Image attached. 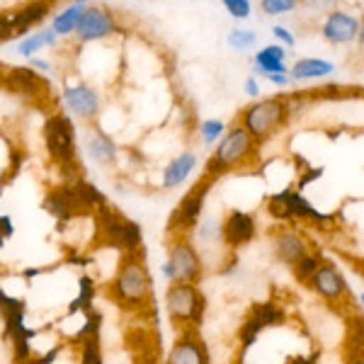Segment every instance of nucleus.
I'll return each mask as SVG.
<instances>
[{
    "label": "nucleus",
    "mask_w": 364,
    "mask_h": 364,
    "mask_svg": "<svg viewBox=\"0 0 364 364\" xmlns=\"http://www.w3.org/2000/svg\"><path fill=\"white\" fill-rule=\"evenodd\" d=\"M109 301H114L119 309L129 314H144L146 309H154V289H151L149 267L144 260V250L122 255L114 279L107 287Z\"/></svg>",
    "instance_id": "1"
},
{
    "label": "nucleus",
    "mask_w": 364,
    "mask_h": 364,
    "mask_svg": "<svg viewBox=\"0 0 364 364\" xmlns=\"http://www.w3.org/2000/svg\"><path fill=\"white\" fill-rule=\"evenodd\" d=\"M92 219H95V248H114L122 255L144 248L141 226L107 204L92 211Z\"/></svg>",
    "instance_id": "2"
},
{
    "label": "nucleus",
    "mask_w": 364,
    "mask_h": 364,
    "mask_svg": "<svg viewBox=\"0 0 364 364\" xmlns=\"http://www.w3.org/2000/svg\"><path fill=\"white\" fill-rule=\"evenodd\" d=\"M166 311L173 326L182 328H199L207 311V299L197 284H182V282H170L166 291Z\"/></svg>",
    "instance_id": "3"
},
{
    "label": "nucleus",
    "mask_w": 364,
    "mask_h": 364,
    "mask_svg": "<svg viewBox=\"0 0 364 364\" xmlns=\"http://www.w3.org/2000/svg\"><path fill=\"white\" fill-rule=\"evenodd\" d=\"M252 149H255V139H252L243 127L231 129L224 136V141L219 144V149L214 151L211 161L207 163V175H204V178L216 180L219 175H224L226 170L245 163L248 156L252 154Z\"/></svg>",
    "instance_id": "4"
},
{
    "label": "nucleus",
    "mask_w": 364,
    "mask_h": 364,
    "mask_svg": "<svg viewBox=\"0 0 364 364\" xmlns=\"http://www.w3.org/2000/svg\"><path fill=\"white\" fill-rule=\"evenodd\" d=\"M214 180L202 178L199 182L192 185V190L180 199V204L175 207L173 216L168 221V236L173 238H187L192 228H197L199 219H202V209H204V199H207Z\"/></svg>",
    "instance_id": "5"
},
{
    "label": "nucleus",
    "mask_w": 364,
    "mask_h": 364,
    "mask_svg": "<svg viewBox=\"0 0 364 364\" xmlns=\"http://www.w3.org/2000/svg\"><path fill=\"white\" fill-rule=\"evenodd\" d=\"M287 114H289V109H287V105L282 102V100H260V102L250 105V107L245 109L243 129L252 139L262 141L277 127L284 124Z\"/></svg>",
    "instance_id": "6"
},
{
    "label": "nucleus",
    "mask_w": 364,
    "mask_h": 364,
    "mask_svg": "<svg viewBox=\"0 0 364 364\" xmlns=\"http://www.w3.org/2000/svg\"><path fill=\"white\" fill-rule=\"evenodd\" d=\"M168 265L173 269V279L182 284H197L204 277V265L197 248L190 238H173L168 248Z\"/></svg>",
    "instance_id": "7"
},
{
    "label": "nucleus",
    "mask_w": 364,
    "mask_h": 364,
    "mask_svg": "<svg viewBox=\"0 0 364 364\" xmlns=\"http://www.w3.org/2000/svg\"><path fill=\"white\" fill-rule=\"evenodd\" d=\"M44 139H46V151L54 158L58 166L75 161V132L68 117L54 114L46 119L44 124Z\"/></svg>",
    "instance_id": "8"
},
{
    "label": "nucleus",
    "mask_w": 364,
    "mask_h": 364,
    "mask_svg": "<svg viewBox=\"0 0 364 364\" xmlns=\"http://www.w3.org/2000/svg\"><path fill=\"white\" fill-rule=\"evenodd\" d=\"M309 287L323 299V301L333 304V309L343 306L345 301L352 299L348 282H345V277L340 274V269L328 260L321 262V267L316 269V274L311 277Z\"/></svg>",
    "instance_id": "9"
},
{
    "label": "nucleus",
    "mask_w": 364,
    "mask_h": 364,
    "mask_svg": "<svg viewBox=\"0 0 364 364\" xmlns=\"http://www.w3.org/2000/svg\"><path fill=\"white\" fill-rule=\"evenodd\" d=\"M166 364H211L209 348L199 336V328H182L168 352Z\"/></svg>",
    "instance_id": "10"
},
{
    "label": "nucleus",
    "mask_w": 364,
    "mask_h": 364,
    "mask_svg": "<svg viewBox=\"0 0 364 364\" xmlns=\"http://www.w3.org/2000/svg\"><path fill=\"white\" fill-rule=\"evenodd\" d=\"M42 207L54 216L58 224H66V221L75 219V216H87L85 207L80 204V199L75 197L73 185H63V187H56V190L46 192Z\"/></svg>",
    "instance_id": "11"
},
{
    "label": "nucleus",
    "mask_w": 364,
    "mask_h": 364,
    "mask_svg": "<svg viewBox=\"0 0 364 364\" xmlns=\"http://www.w3.org/2000/svg\"><path fill=\"white\" fill-rule=\"evenodd\" d=\"M221 231V240L228 245L231 250H238L243 245H248L257 233V226H255V219L245 211H238L233 209L231 214L224 219V224L219 226Z\"/></svg>",
    "instance_id": "12"
},
{
    "label": "nucleus",
    "mask_w": 364,
    "mask_h": 364,
    "mask_svg": "<svg viewBox=\"0 0 364 364\" xmlns=\"http://www.w3.org/2000/svg\"><path fill=\"white\" fill-rule=\"evenodd\" d=\"M272 248L279 262L294 267L306 252H311V243L299 228H279L272 236Z\"/></svg>",
    "instance_id": "13"
},
{
    "label": "nucleus",
    "mask_w": 364,
    "mask_h": 364,
    "mask_svg": "<svg viewBox=\"0 0 364 364\" xmlns=\"http://www.w3.org/2000/svg\"><path fill=\"white\" fill-rule=\"evenodd\" d=\"M8 87L17 95H25V97H42L49 92V83L37 75L32 68H13L8 75Z\"/></svg>",
    "instance_id": "14"
},
{
    "label": "nucleus",
    "mask_w": 364,
    "mask_h": 364,
    "mask_svg": "<svg viewBox=\"0 0 364 364\" xmlns=\"http://www.w3.org/2000/svg\"><path fill=\"white\" fill-rule=\"evenodd\" d=\"M75 29H78V37L83 39V42H92V39H102V37H107V34H112L114 20L105 13V10L92 8V10H85Z\"/></svg>",
    "instance_id": "15"
},
{
    "label": "nucleus",
    "mask_w": 364,
    "mask_h": 364,
    "mask_svg": "<svg viewBox=\"0 0 364 364\" xmlns=\"http://www.w3.org/2000/svg\"><path fill=\"white\" fill-rule=\"evenodd\" d=\"M360 32V22L355 20L352 15H345V13H336L326 20L323 25V34H326L328 42H336V44H343V42H352Z\"/></svg>",
    "instance_id": "16"
},
{
    "label": "nucleus",
    "mask_w": 364,
    "mask_h": 364,
    "mask_svg": "<svg viewBox=\"0 0 364 364\" xmlns=\"http://www.w3.org/2000/svg\"><path fill=\"white\" fill-rule=\"evenodd\" d=\"M66 105L80 117H95L100 109V100L87 85H75L66 90Z\"/></svg>",
    "instance_id": "17"
},
{
    "label": "nucleus",
    "mask_w": 364,
    "mask_h": 364,
    "mask_svg": "<svg viewBox=\"0 0 364 364\" xmlns=\"http://www.w3.org/2000/svg\"><path fill=\"white\" fill-rule=\"evenodd\" d=\"M195 166H197L195 156H192V154H180L166 170H163V187H166V190L180 187L182 182L190 178V173L195 170Z\"/></svg>",
    "instance_id": "18"
},
{
    "label": "nucleus",
    "mask_w": 364,
    "mask_h": 364,
    "mask_svg": "<svg viewBox=\"0 0 364 364\" xmlns=\"http://www.w3.org/2000/svg\"><path fill=\"white\" fill-rule=\"evenodd\" d=\"M248 316L252 321L257 323V326L265 331V328H274V326H282L284 323V309L277 306V304H272V301H260V304H252L250 311H248Z\"/></svg>",
    "instance_id": "19"
},
{
    "label": "nucleus",
    "mask_w": 364,
    "mask_h": 364,
    "mask_svg": "<svg viewBox=\"0 0 364 364\" xmlns=\"http://www.w3.org/2000/svg\"><path fill=\"white\" fill-rule=\"evenodd\" d=\"M87 154H90L92 161L100 163V166H107V163H112L117 158V146L112 144V139L100 132L87 141Z\"/></svg>",
    "instance_id": "20"
},
{
    "label": "nucleus",
    "mask_w": 364,
    "mask_h": 364,
    "mask_svg": "<svg viewBox=\"0 0 364 364\" xmlns=\"http://www.w3.org/2000/svg\"><path fill=\"white\" fill-rule=\"evenodd\" d=\"M46 13H49V5H46V3H32V5H27V8L22 10V13H17L13 20H10V25H13V34L27 32V29L32 27L34 22L44 20Z\"/></svg>",
    "instance_id": "21"
},
{
    "label": "nucleus",
    "mask_w": 364,
    "mask_h": 364,
    "mask_svg": "<svg viewBox=\"0 0 364 364\" xmlns=\"http://www.w3.org/2000/svg\"><path fill=\"white\" fill-rule=\"evenodd\" d=\"M73 192H75V197L80 199V204L85 207L87 214H92L95 209L107 204V197H105L95 185H90V182H85V180L73 182Z\"/></svg>",
    "instance_id": "22"
},
{
    "label": "nucleus",
    "mask_w": 364,
    "mask_h": 364,
    "mask_svg": "<svg viewBox=\"0 0 364 364\" xmlns=\"http://www.w3.org/2000/svg\"><path fill=\"white\" fill-rule=\"evenodd\" d=\"M255 63H257V68H260L262 73H267V75L287 73V68H284V49H282V46H265V49L257 54Z\"/></svg>",
    "instance_id": "23"
},
{
    "label": "nucleus",
    "mask_w": 364,
    "mask_h": 364,
    "mask_svg": "<svg viewBox=\"0 0 364 364\" xmlns=\"http://www.w3.org/2000/svg\"><path fill=\"white\" fill-rule=\"evenodd\" d=\"M294 78H321V75L333 73V63L321 61V58H304V61H296L294 68H291Z\"/></svg>",
    "instance_id": "24"
},
{
    "label": "nucleus",
    "mask_w": 364,
    "mask_h": 364,
    "mask_svg": "<svg viewBox=\"0 0 364 364\" xmlns=\"http://www.w3.org/2000/svg\"><path fill=\"white\" fill-rule=\"evenodd\" d=\"M80 289H78V299L75 301H70V314H75V311H85V314H90L92 311V301H95V294H97V287L95 282L90 277H80Z\"/></svg>",
    "instance_id": "25"
},
{
    "label": "nucleus",
    "mask_w": 364,
    "mask_h": 364,
    "mask_svg": "<svg viewBox=\"0 0 364 364\" xmlns=\"http://www.w3.org/2000/svg\"><path fill=\"white\" fill-rule=\"evenodd\" d=\"M260 333H262V328L257 326V323L252 321L250 316H245L243 323H240V328H238V343H240V355H238V357H243L245 352H248V350L252 348V345L257 343Z\"/></svg>",
    "instance_id": "26"
},
{
    "label": "nucleus",
    "mask_w": 364,
    "mask_h": 364,
    "mask_svg": "<svg viewBox=\"0 0 364 364\" xmlns=\"http://www.w3.org/2000/svg\"><path fill=\"white\" fill-rule=\"evenodd\" d=\"M321 262H323V257L318 255V252H306V255H304L301 260L291 267L294 269V277L301 282V284H309L311 277L316 274V269L321 267Z\"/></svg>",
    "instance_id": "27"
},
{
    "label": "nucleus",
    "mask_w": 364,
    "mask_h": 364,
    "mask_svg": "<svg viewBox=\"0 0 364 364\" xmlns=\"http://www.w3.org/2000/svg\"><path fill=\"white\" fill-rule=\"evenodd\" d=\"M83 13H85L83 5H73V8H68L63 15H58L54 20V34H68L70 29H75Z\"/></svg>",
    "instance_id": "28"
},
{
    "label": "nucleus",
    "mask_w": 364,
    "mask_h": 364,
    "mask_svg": "<svg viewBox=\"0 0 364 364\" xmlns=\"http://www.w3.org/2000/svg\"><path fill=\"white\" fill-rule=\"evenodd\" d=\"M267 211L272 219L277 221H291L289 214V190L279 192V195H272L267 199Z\"/></svg>",
    "instance_id": "29"
},
{
    "label": "nucleus",
    "mask_w": 364,
    "mask_h": 364,
    "mask_svg": "<svg viewBox=\"0 0 364 364\" xmlns=\"http://www.w3.org/2000/svg\"><path fill=\"white\" fill-rule=\"evenodd\" d=\"M83 343V357H80V364H102V345H100V336H90Z\"/></svg>",
    "instance_id": "30"
},
{
    "label": "nucleus",
    "mask_w": 364,
    "mask_h": 364,
    "mask_svg": "<svg viewBox=\"0 0 364 364\" xmlns=\"http://www.w3.org/2000/svg\"><path fill=\"white\" fill-rule=\"evenodd\" d=\"M100 326H102V314H97V311H90V314H85V326L80 328L78 333H75V340H85L90 336H100Z\"/></svg>",
    "instance_id": "31"
},
{
    "label": "nucleus",
    "mask_w": 364,
    "mask_h": 364,
    "mask_svg": "<svg viewBox=\"0 0 364 364\" xmlns=\"http://www.w3.org/2000/svg\"><path fill=\"white\" fill-rule=\"evenodd\" d=\"M228 44H231L233 49H250V46L255 44V34L248 32V29H233V32L228 34Z\"/></svg>",
    "instance_id": "32"
},
{
    "label": "nucleus",
    "mask_w": 364,
    "mask_h": 364,
    "mask_svg": "<svg viewBox=\"0 0 364 364\" xmlns=\"http://www.w3.org/2000/svg\"><path fill=\"white\" fill-rule=\"evenodd\" d=\"M296 8V0H262V10L267 15H279V13H289Z\"/></svg>",
    "instance_id": "33"
},
{
    "label": "nucleus",
    "mask_w": 364,
    "mask_h": 364,
    "mask_svg": "<svg viewBox=\"0 0 364 364\" xmlns=\"http://www.w3.org/2000/svg\"><path fill=\"white\" fill-rule=\"evenodd\" d=\"M224 134V122H219V119H209V122H204L202 124V136L207 144H214L216 139Z\"/></svg>",
    "instance_id": "34"
},
{
    "label": "nucleus",
    "mask_w": 364,
    "mask_h": 364,
    "mask_svg": "<svg viewBox=\"0 0 364 364\" xmlns=\"http://www.w3.org/2000/svg\"><path fill=\"white\" fill-rule=\"evenodd\" d=\"M226 10L233 17H248L250 15V3L248 0H224Z\"/></svg>",
    "instance_id": "35"
},
{
    "label": "nucleus",
    "mask_w": 364,
    "mask_h": 364,
    "mask_svg": "<svg viewBox=\"0 0 364 364\" xmlns=\"http://www.w3.org/2000/svg\"><path fill=\"white\" fill-rule=\"evenodd\" d=\"M39 46H44V37H42V34H37V37H29V39H25V42L20 44V54H22V56H32L34 51L39 49Z\"/></svg>",
    "instance_id": "36"
},
{
    "label": "nucleus",
    "mask_w": 364,
    "mask_h": 364,
    "mask_svg": "<svg viewBox=\"0 0 364 364\" xmlns=\"http://www.w3.org/2000/svg\"><path fill=\"white\" fill-rule=\"evenodd\" d=\"M323 175V168H316V170H309L306 175H304L301 180H299V190H304V187L309 185V182H314V180H318Z\"/></svg>",
    "instance_id": "37"
},
{
    "label": "nucleus",
    "mask_w": 364,
    "mask_h": 364,
    "mask_svg": "<svg viewBox=\"0 0 364 364\" xmlns=\"http://www.w3.org/2000/svg\"><path fill=\"white\" fill-rule=\"evenodd\" d=\"M8 37H13V25H10V20L0 17V39H8Z\"/></svg>",
    "instance_id": "38"
},
{
    "label": "nucleus",
    "mask_w": 364,
    "mask_h": 364,
    "mask_svg": "<svg viewBox=\"0 0 364 364\" xmlns=\"http://www.w3.org/2000/svg\"><path fill=\"white\" fill-rule=\"evenodd\" d=\"M272 34H277V37H279V39H282V42H284V44H289V46L294 44V37H291V34L287 32L284 27H274V29H272Z\"/></svg>",
    "instance_id": "39"
},
{
    "label": "nucleus",
    "mask_w": 364,
    "mask_h": 364,
    "mask_svg": "<svg viewBox=\"0 0 364 364\" xmlns=\"http://www.w3.org/2000/svg\"><path fill=\"white\" fill-rule=\"evenodd\" d=\"M245 92H248L250 97H257V95H260V85L255 83V78H248V80H245Z\"/></svg>",
    "instance_id": "40"
},
{
    "label": "nucleus",
    "mask_w": 364,
    "mask_h": 364,
    "mask_svg": "<svg viewBox=\"0 0 364 364\" xmlns=\"http://www.w3.org/2000/svg\"><path fill=\"white\" fill-rule=\"evenodd\" d=\"M287 364H316V357H304V355H296V357H289Z\"/></svg>",
    "instance_id": "41"
},
{
    "label": "nucleus",
    "mask_w": 364,
    "mask_h": 364,
    "mask_svg": "<svg viewBox=\"0 0 364 364\" xmlns=\"http://www.w3.org/2000/svg\"><path fill=\"white\" fill-rule=\"evenodd\" d=\"M269 80H272V83H277V85H287V78L282 73H272V75H269Z\"/></svg>",
    "instance_id": "42"
},
{
    "label": "nucleus",
    "mask_w": 364,
    "mask_h": 364,
    "mask_svg": "<svg viewBox=\"0 0 364 364\" xmlns=\"http://www.w3.org/2000/svg\"><path fill=\"white\" fill-rule=\"evenodd\" d=\"M34 66H37V68H42V70H49V63L42 61V58H34Z\"/></svg>",
    "instance_id": "43"
},
{
    "label": "nucleus",
    "mask_w": 364,
    "mask_h": 364,
    "mask_svg": "<svg viewBox=\"0 0 364 364\" xmlns=\"http://www.w3.org/2000/svg\"><path fill=\"white\" fill-rule=\"evenodd\" d=\"M39 272H42V269H27V272H25V277H27V279H32V277H37Z\"/></svg>",
    "instance_id": "44"
},
{
    "label": "nucleus",
    "mask_w": 364,
    "mask_h": 364,
    "mask_svg": "<svg viewBox=\"0 0 364 364\" xmlns=\"http://www.w3.org/2000/svg\"><path fill=\"white\" fill-rule=\"evenodd\" d=\"M348 364H364L362 357H352V360H348Z\"/></svg>",
    "instance_id": "45"
},
{
    "label": "nucleus",
    "mask_w": 364,
    "mask_h": 364,
    "mask_svg": "<svg viewBox=\"0 0 364 364\" xmlns=\"http://www.w3.org/2000/svg\"><path fill=\"white\" fill-rule=\"evenodd\" d=\"M5 245V238H3V233H0V248H3Z\"/></svg>",
    "instance_id": "46"
},
{
    "label": "nucleus",
    "mask_w": 364,
    "mask_h": 364,
    "mask_svg": "<svg viewBox=\"0 0 364 364\" xmlns=\"http://www.w3.org/2000/svg\"><path fill=\"white\" fill-rule=\"evenodd\" d=\"M3 299H5V291H3V289H0V304H3Z\"/></svg>",
    "instance_id": "47"
},
{
    "label": "nucleus",
    "mask_w": 364,
    "mask_h": 364,
    "mask_svg": "<svg viewBox=\"0 0 364 364\" xmlns=\"http://www.w3.org/2000/svg\"><path fill=\"white\" fill-rule=\"evenodd\" d=\"M236 364H243V357H238V360H236Z\"/></svg>",
    "instance_id": "48"
},
{
    "label": "nucleus",
    "mask_w": 364,
    "mask_h": 364,
    "mask_svg": "<svg viewBox=\"0 0 364 364\" xmlns=\"http://www.w3.org/2000/svg\"><path fill=\"white\" fill-rule=\"evenodd\" d=\"M0 199H3V190H0Z\"/></svg>",
    "instance_id": "49"
},
{
    "label": "nucleus",
    "mask_w": 364,
    "mask_h": 364,
    "mask_svg": "<svg viewBox=\"0 0 364 364\" xmlns=\"http://www.w3.org/2000/svg\"><path fill=\"white\" fill-rule=\"evenodd\" d=\"M80 3H85V0H78V5H80Z\"/></svg>",
    "instance_id": "50"
}]
</instances>
